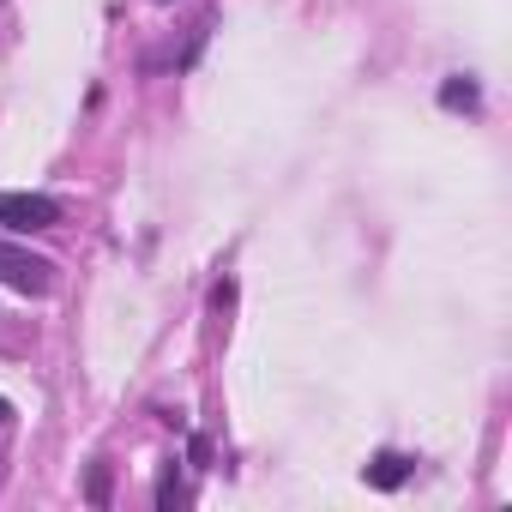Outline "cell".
I'll return each mask as SVG.
<instances>
[{
	"label": "cell",
	"mask_w": 512,
	"mask_h": 512,
	"mask_svg": "<svg viewBox=\"0 0 512 512\" xmlns=\"http://www.w3.org/2000/svg\"><path fill=\"white\" fill-rule=\"evenodd\" d=\"M0 284L19 290V296H49L55 290V260L19 247V241H0Z\"/></svg>",
	"instance_id": "cell-1"
},
{
	"label": "cell",
	"mask_w": 512,
	"mask_h": 512,
	"mask_svg": "<svg viewBox=\"0 0 512 512\" xmlns=\"http://www.w3.org/2000/svg\"><path fill=\"white\" fill-rule=\"evenodd\" d=\"M0 223H7L13 235L55 229L61 223V199H49V193H0Z\"/></svg>",
	"instance_id": "cell-2"
},
{
	"label": "cell",
	"mask_w": 512,
	"mask_h": 512,
	"mask_svg": "<svg viewBox=\"0 0 512 512\" xmlns=\"http://www.w3.org/2000/svg\"><path fill=\"white\" fill-rule=\"evenodd\" d=\"M404 476H410V458H398V452H380V458L368 464V482H374V488H398Z\"/></svg>",
	"instance_id": "cell-3"
},
{
	"label": "cell",
	"mask_w": 512,
	"mask_h": 512,
	"mask_svg": "<svg viewBox=\"0 0 512 512\" xmlns=\"http://www.w3.org/2000/svg\"><path fill=\"white\" fill-rule=\"evenodd\" d=\"M440 103H446V109H476V103H482V91H476V79L452 73V79L440 85Z\"/></svg>",
	"instance_id": "cell-4"
},
{
	"label": "cell",
	"mask_w": 512,
	"mask_h": 512,
	"mask_svg": "<svg viewBox=\"0 0 512 512\" xmlns=\"http://www.w3.org/2000/svg\"><path fill=\"white\" fill-rule=\"evenodd\" d=\"M91 506H109V464H91V482H85Z\"/></svg>",
	"instance_id": "cell-5"
},
{
	"label": "cell",
	"mask_w": 512,
	"mask_h": 512,
	"mask_svg": "<svg viewBox=\"0 0 512 512\" xmlns=\"http://www.w3.org/2000/svg\"><path fill=\"white\" fill-rule=\"evenodd\" d=\"M7 416H13V404H7V398H0V422H7Z\"/></svg>",
	"instance_id": "cell-6"
}]
</instances>
